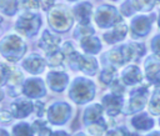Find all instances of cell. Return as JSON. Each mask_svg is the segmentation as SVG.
Listing matches in <instances>:
<instances>
[{"label": "cell", "mask_w": 160, "mask_h": 136, "mask_svg": "<svg viewBox=\"0 0 160 136\" xmlns=\"http://www.w3.org/2000/svg\"><path fill=\"white\" fill-rule=\"evenodd\" d=\"M74 14L81 25H89L90 15H91V4L85 1V2L76 5L74 7Z\"/></svg>", "instance_id": "obj_7"}, {"label": "cell", "mask_w": 160, "mask_h": 136, "mask_svg": "<svg viewBox=\"0 0 160 136\" xmlns=\"http://www.w3.org/2000/svg\"><path fill=\"white\" fill-rule=\"evenodd\" d=\"M0 21H1V17H0Z\"/></svg>", "instance_id": "obj_29"}, {"label": "cell", "mask_w": 160, "mask_h": 136, "mask_svg": "<svg viewBox=\"0 0 160 136\" xmlns=\"http://www.w3.org/2000/svg\"><path fill=\"white\" fill-rule=\"evenodd\" d=\"M132 124H134V126L136 129L148 130V129H150L152 126V120L148 115L141 114V115H139V116H136V117L132 119Z\"/></svg>", "instance_id": "obj_14"}, {"label": "cell", "mask_w": 160, "mask_h": 136, "mask_svg": "<svg viewBox=\"0 0 160 136\" xmlns=\"http://www.w3.org/2000/svg\"><path fill=\"white\" fill-rule=\"evenodd\" d=\"M126 31H128V27L124 22H118L114 29L110 31V32H106L104 34V40L108 42V44H114V42H118L120 40H122L126 35Z\"/></svg>", "instance_id": "obj_6"}, {"label": "cell", "mask_w": 160, "mask_h": 136, "mask_svg": "<svg viewBox=\"0 0 160 136\" xmlns=\"http://www.w3.org/2000/svg\"><path fill=\"white\" fill-rule=\"evenodd\" d=\"M115 67L110 66V67H106L102 72H101V76H100V80L105 84H109L112 79H114V75H115Z\"/></svg>", "instance_id": "obj_19"}, {"label": "cell", "mask_w": 160, "mask_h": 136, "mask_svg": "<svg viewBox=\"0 0 160 136\" xmlns=\"http://www.w3.org/2000/svg\"><path fill=\"white\" fill-rule=\"evenodd\" d=\"M35 107H36V110H38V115L41 116V115H42V110H44V104H42V102H36V104H35Z\"/></svg>", "instance_id": "obj_25"}, {"label": "cell", "mask_w": 160, "mask_h": 136, "mask_svg": "<svg viewBox=\"0 0 160 136\" xmlns=\"http://www.w3.org/2000/svg\"><path fill=\"white\" fill-rule=\"evenodd\" d=\"M32 110V105L30 101L19 100L11 105V112L15 117H25Z\"/></svg>", "instance_id": "obj_9"}, {"label": "cell", "mask_w": 160, "mask_h": 136, "mask_svg": "<svg viewBox=\"0 0 160 136\" xmlns=\"http://www.w3.org/2000/svg\"><path fill=\"white\" fill-rule=\"evenodd\" d=\"M81 46H82V49H84L85 51L91 52V54L98 52V51L100 50V47H101L99 40H98L96 37H94V36H90V35L81 39Z\"/></svg>", "instance_id": "obj_13"}, {"label": "cell", "mask_w": 160, "mask_h": 136, "mask_svg": "<svg viewBox=\"0 0 160 136\" xmlns=\"http://www.w3.org/2000/svg\"><path fill=\"white\" fill-rule=\"evenodd\" d=\"M19 5L26 10H35L40 7V1L39 0H20Z\"/></svg>", "instance_id": "obj_21"}, {"label": "cell", "mask_w": 160, "mask_h": 136, "mask_svg": "<svg viewBox=\"0 0 160 136\" xmlns=\"http://www.w3.org/2000/svg\"><path fill=\"white\" fill-rule=\"evenodd\" d=\"M104 104L106 106L108 114L114 116L121 109V97L119 95H108L104 97Z\"/></svg>", "instance_id": "obj_8"}, {"label": "cell", "mask_w": 160, "mask_h": 136, "mask_svg": "<svg viewBox=\"0 0 160 136\" xmlns=\"http://www.w3.org/2000/svg\"><path fill=\"white\" fill-rule=\"evenodd\" d=\"M150 25H151V19H149L148 16H142V15L138 16L131 22L132 34L136 36H144L149 32Z\"/></svg>", "instance_id": "obj_5"}, {"label": "cell", "mask_w": 160, "mask_h": 136, "mask_svg": "<svg viewBox=\"0 0 160 136\" xmlns=\"http://www.w3.org/2000/svg\"><path fill=\"white\" fill-rule=\"evenodd\" d=\"M126 135L128 134H126V131L124 129H118V130H115V131L109 134V136H126Z\"/></svg>", "instance_id": "obj_24"}, {"label": "cell", "mask_w": 160, "mask_h": 136, "mask_svg": "<svg viewBox=\"0 0 160 136\" xmlns=\"http://www.w3.org/2000/svg\"><path fill=\"white\" fill-rule=\"evenodd\" d=\"M70 1H74V0H70Z\"/></svg>", "instance_id": "obj_28"}, {"label": "cell", "mask_w": 160, "mask_h": 136, "mask_svg": "<svg viewBox=\"0 0 160 136\" xmlns=\"http://www.w3.org/2000/svg\"><path fill=\"white\" fill-rule=\"evenodd\" d=\"M96 22L100 27H109L111 25H116L121 21V19L118 15V11L115 7L109 5H102L96 11Z\"/></svg>", "instance_id": "obj_3"}, {"label": "cell", "mask_w": 160, "mask_h": 136, "mask_svg": "<svg viewBox=\"0 0 160 136\" xmlns=\"http://www.w3.org/2000/svg\"><path fill=\"white\" fill-rule=\"evenodd\" d=\"M141 79H142L141 77V72L136 66H129L122 72V80L128 85L139 82V81H141Z\"/></svg>", "instance_id": "obj_11"}, {"label": "cell", "mask_w": 160, "mask_h": 136, "mask_svg": "<svg viewBox=\"0 0 160 136\" xmlns=\"http://www.w3.org/2000/svg\"><path fill=\"white\" fill-rule=\"evenodd\" d=\"M0 10L6 15H14L18 10V0H0Z\"/></svg>", "instance_id": "obj_16"}, {"label": "cell", "mask_w": 160, "mask_h": 136, "mask_svg": "<svg viewBox=\"0 0 160 136\" xmlns=\"http://www.w3.org/2000/svg\"><path fill=\"white\" fill-rule=\"evenodd\" d=\"M159 26H160V16H159Z\"/></svg>", "instance_id": "obj_27"}, {"label": "cell", "mask_w": 160, "mask_h": 136, "mask_svg": "<svg viewBox=\"0 0 160 136\" xmlns=\"http://www.w3.org/2000/svg\"><path fill=\"white\" fill-rule=\"evenodd\" d=\"M24 67L32 74H39L44 70V60L38 55H31L24 61Z\"/></svg>", "instance_id": "obj_10"}, {"label": "cell", "mask_w": 160, "mask_h": 136, "mask_svg": "<svg viewBox=\"0 0 160 136\" xmlns=\"http://www.w3.org/2000/svg\"><path fill=\"white\" fill-rule=\"evenodd\" d=\"M112 92H115V95H121L122 94V91H124V86L122 85H120V82L119 81H115L114 84H112Z\"/></svg>", "instance_id": "obj_23"}, {"label": "cell", "mask_w": 160, "mask_h": 136, "mask_svg": "<svg viewBox=\"0 0 160 136\" xmlns=\"http://www.w3.org/2000/svg\"><path fill=\"white\" fill-rule=\"evenodd\" d=\"M79 34H80V36H82V37H85V36H89V35H91V34H94V29L92 27H90L89 25H79V27L75 30V36L78 37L79 36Z\"/></svg>", "instance_id": "obj_20"}, {"label": "cell", "mask_w": 160, "mask_h": 136, "mask_svg": "<svg viewBox=\"0 0 160 136\" xmlns=\"http://www.w3.org/2000/svg\"><path fill=\"white\" fill-rule=\"evenodd\" d=\"M160 0H130V4L132 5L134 10H140V11H146L152 9L154 5H156Z\"/></svg>", "instance_id": "obj_15"}, {"label": "cell", "mask_w": 160, "mask_h": 136, "mask_svg": "<svg viewBox=\"0 0 160 136\" xmlns=\"http://www.w3.org/2000/svg\"><path fill=\"white\" fill-rule=\"evenodd\" d=\"M60 44V37L55 36L52 34H50L48 30L44 31L40 41H39V46L41 49H44L48 54H51L54 51H58V46Z\"/></svg>", "instance_id": "obj_4"}, {"label": "cell", "mask_w": 160, "mask_h": 136, "mask_svg": "<svg viewBox=\"0 0 160 136\" xmlns=\"http://www.w3.org/2000/svg\"><path fill=\"white\" fill-rule=\"evenodd\" d=\"M64 60H65V55L62 54V51H54L51 54H48V59H46L50 66H59Z\"/></svg>", "instance_id": "obj_17"}, {"label": "cell", "mask_w": 160, "mask_h": 136, "mask_svg": "<svg viewBox=\"0 0 160 136\" xmlns=\"http://www.w3.org/2000/svg\"><path fill=\"white\" fill-rule=\"evenodd\" d=\"M150 111L152 114H160V90L155 91L152 95V99L150 101Z\"/></svg>", "instance_id": "obj_18"}, {"label": "cell", "mask_w": 160, "mask_h": 136, "mask_svg": "<svg viewBox=\"0 0 160 136\" xmlns=\"http://www.w3.org/2000/svg\"><path fill=\"white\" fill-rule=\"evenodd\" d=\"M41 25V17L36 14L26 12L19 17L16 21V30L25 36H32L36 34L39 26Z\"/></svg>", "instance_id": "obj_2"}, {"label": "cell", "mask_w": 160, "mask_h": 136, "mask_svg": "<svg viewBox=\"0 0 160 136\" xmlns=\"http://www.w3.org/2000/svg\"><path fill=\"white\" fill-rule=\"evenodd\" d=\"M49 24L58 31H66L72 24V17L64 6H55L49 12Z\"/></svg>", "instance_id": "obj_1"}, {"label": "cell", "mask_w": 160, "mask_h": 136, "mask_svg": "<svg viewBox=\"0 0 160 136\" xmlns=\"http://www.w3.org/2000/svg\"><path fill=\"white\" fill-rule=\"evenodd\" d=\"M150 136H160V134H152V135H150Z\"/></svg>", "instance_id": "obj_26"}, {"label": "cell", "mask_w": 160, "mask_h": 136, "mask_svg": "<svg viewBox=\"0 0 160 136\" xmlns=\"http://www.w3.org/2000/svg\"><path fill=\"white\" fill-rule=\"evenodd\" d=\"M151 45H152V51H154L158 56H160V35L152 39Z\"/></svg>", "instance_id": "obj_22"}, {"label": "cell", "mask_w": 160, "mask_h": 136, "mask_svg": "<svg viewBox=\"0 0 160 136\" xmlns=\"http://www.w3.org/2000/svg\"><path fill=\"white\" fill-rule=\"evenodd\" d=\"M66 75L65 74H60V72H51L48 75V81L51 85V87L56 91H61L65 87L66 84Z\"/></svg>", "instance_id": "obj_12"}]
</instances>
